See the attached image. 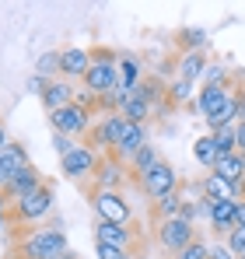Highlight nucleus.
<instances>
[{"label":"nucleus","instance_id":"nucleus-26","mask_svg":"<svg viewBox=\"0 0 245 259\" xmlns=\"http://www.w3.org/2000/svg\"><path fill=\"white\" fill-rule=\"evenodd\" d=\"M123 112V119L126 123H147L151 119V112H154V105H147L144 98H137V95H130V102L119 109Z\"/></svg>","mask_w":245,"mask_h":259},{"label":"nucleus","instance_id":"nucleus-36","mask_svg":"<svg viewBox=\"0 0 245 259\" xmlns=\"http://www.w3.org/2000/svg\"><path fill=\"white\" fill-rule=\"evenodd\" d=\"M74 147H77V140H74V137H63V133H53V151H56L60 158H67V154H70Z\"/></svg>","mask_w":245,"mask_h":259},{"label":"nucleus","instance_id":"nucleus-19","mask_svg":"<svg viewBox=\"0 0 245 259\" xmlns=\"http://www.w3.org/2000/svg\"><path fill=\"white\" fill-rule=\"evenodd\" d=\"M116 70H119V88H126V91H137V84L147 77V74H144V63H140L133 53H119Z\"/></svg>","mask_w":245,"mask_h":259},{"label":"nucleus","instance_id":"nucleus-46","mask_svg":"<svg viewBox=\"0 0 245 259\" xmlns=\"http://www.w3.org/2000/svg\"><path fill=\"white\" fill-rule=\"evenodd\" d=\"M56 259H77V252H70V249H67L63 256H56Z\"/></svg>","mask_w":245,"mask_h":259},{"label":"nucleus","instance_id":"nucleus-42","mask_svg":"<svg viewBox=\"0 0 245 259\" xmlns=\"http://www.w3.org/2000/svg\"><path fill=\"white\" fill-rule=\"evenodd\" d=\"M235 228H245V200L235 203Z\"/></svg>","mask_w":245,"mask_h":259},{"label":"nucleus","instance_id":"nucleus-18","mask_svg":"<svg viewBox=\"0 0 245 259\" xmlns=\"http://www.w3.org/2000/svg\"><path fill=\"white\" fill-rule=\"evenodd\" d=\"M74 95H77V88L70 81H63V77H56V81H49L46 95H42V109L46 112H60V109H67L74 102Z\"/></svg>","mask_w":245,"mask_h":259},{"label":"nucleus","instance_id":"nucleus-4","mask_svg":"<svg viewBox=\"0 0 245 259\" xmlns=\"http://www.w3.org/2000/svg\"><path fill=\"white\" fill-rule=\"evenodd\" d=\"M154 242L161 245L168 256H179L189 242H196V224H189L186 217H172L154 224Z\"/></svg>","mask_w":245,"mask_h":259},{"label":"nucleus","instance_id":"nucleus-21","mask_svg":"<svg viewBox=\"0 0 245 259\" xmlns=\"http://www.w3.org/2000/svg\"><path fill=\"white\" fill-rule=\"evenodd\" d=\"M214 175H221V179H228V182H245V161L242 154L235 151V154H221L217 161H214Z\"/></svg>","mask_w":245,"mask_h":259},{"label":"nucleus","instance_id":"nucleus-25","mask_svg":"<svg viewBox=\"0 0 245 259\" xmlns=\"http://www.w3.org/2000/svg\"><path fill=\"white\" fill-rule=\"evenodd\" d=\"M182 196H179V189L175 193H168V196H161L158 203H154V221H172V217H182Z\"/></svg>","mask_w":245,"mask_h":259},{"label":"nucleus","instance_id":"nucleus-34","mask_svg":"<svg viewBox=\"0 0 245 259\" xmlns=\"http://www.w3.org/2000/svg\"><path fill=\"white\" fill-rule=\"evenodd\" d=\"M175 259H210V245H207L203 238H196V242H189Z\"/></svg>","mask_w":245,"mask_h":259},{"label":"nucleus","instance_id":"nucleus-28","mask_svg":"<svg viewBox=\"0 0 245 259\" xmlns=\"http://www.w3.org/2000/svg\"><path fill=\"white\" fill-rule=\"evenodd\" d=\"M35 74H42L46 81H56L60 77V49H49L35 60Z\"/></svg>","mask_w":245,"mask_h":259},{"label":"nucleus","instance_id":"nucleus-35","mask_svg":"<svg viewBox=\"0 0 245 259\" xmlns=\"http://www.w3.org/2000/svg\"><path fill=\"white\" fill-rule=\"evenodd\" d=\"M224 245L231 249V256H235V259H242L245 256V228H231V235H228Z\"/></svg>","mask_w":245,"mask_h":259},{"label":"nucleus","instance_id":"nucleus-31","mask_svg":"<svg viewBox=\"0 0 245 259\" xmlns=\"http://www.w3.org/2000/svg\"><path fill=\"white\" fill-rule=\"evenodd\" d=\"M193 88H196V84L175 77V81L168 84V102H172V105H193Z\"/></svg>","mask_w":245,"mask_h":259},{"label":"nucleus","instance_id":"nucleus-41","mask_svg":"<svg viewBox=\"0 0 245 259\" xmlns=\"http://www.w3.org/2000/svg\"><path fill=\"white\" fill-rule=\"evenodd\" d=\"M210 259H235V256H231V249L224 242H217V245H210Z\"/></svg>","mask_w":245,"mask_h":259},{"label":"nucleus","instance_id":"nucleus-44","mask_svg":"<svg viewBox=\"0 0 245 259\" xmlns=\"http://www.w3.org/2000/svg\"><path fill=\"white\" fill-rule=\"evenodd\" d=\"M7 228V200H4V193H0V231Z\"/></svg>","mask_w":245,"mask_h":259},{"label":"nucleus","instance_id":"nucleus-2","mask_svg":"<svg viewBox=\"0 0 245 259\" xmlns=\"http://www.w3.org/2000/svg\"><path fill=\"white\" fill-rule=\"evenodd\" d=\"M116 60L119 56L112 49H91V67H88V74H84V81H81L84 91H91L95 98H102L105 91H112V88L119 84Z\"/></svg>","mask_w":245,"mask_h":259},{"label":"nucleus","instance_id":"nucleus-40","mask_svg":"<svg viewBox=\"0 0 245 259\" xmlns=\"http://www.w3.org/2000/svg\"><path fill=\"white\" fill-rule=\"evenodd\" d=\"M46 88H49V81H46V77H42V74H32V77H28V91H32V95H46Z\"/></svg>","mask_w":245,"mask_h":259},{"label":"nucleus","instance_id":"nucleus-29","mask_svg":"<svg viewBox=\"0 0 245 259\" xmlns=\"http://www.w3.org/2000/svg\"><path fill=\"white\" fill-rule=\"evenodd\" d=\"M0 151H4V154H7V161H11V165H14V168H18V172H21V168H28V165H32V158H28V147H25V144H21V140H7V144H4V147H0Z\"/></svg>","mask_w":245,"mask_h":259},{"label":"nucleus","instance_id":"nucleus-51","mask_svg":"<svg viewBox=\"0 0 245 259\" xmlns=\"http://www.w3.org/2000/svg\"><path fill=\"white\" fill-rule=\"evenodd\" d=\"M242 259H245V256H242Z\"/></svg>","mask_w":245,"mask_h":259},{"label":"nucleus","instance_id":"nucleus-9","mask_svg":"<svg viewBox=\"0 0 245 259\" xmlns=\"http://www.w3.org/2000/svg\"><path fill=\"white\" fill-rule=\"evenodd\" d=\"M98 165H102V154L95 147H88V144H77L67 158H60V172L67 179H88V175L95 179Z\"/></svg>","mask_w":245,"mask_h":259},{"label":"nucleus","instance_id":"nucleus-33","mask_svg":"<svg viewBox=\"0 0 245 259\" xmlns=\"http://www.w3.org/2000/svg\"><path fill=\"white\" fill-rule=\"evenodd\" d=\"M203 84H210V88H228V84H231L228 67H224V63H210V67H207V74H203Z\"/></svg>","mask_w":245,"mask_h":259},{"label":"nucleus","instance_id":"nucleus-45","mask_svg":"<svg viewBox=\"0 0 245 259\" xmlns=\"http://www.w3.org/2000/svg\"><path fill=\"white\" fill-rule=\"evenodd\" d=\"M7 140H11V137H7V126H4V119H0V147H4Z\"/></svg>","mask_w":245,"mask_h":259},{"label":"nucleus","instance_id":"nucleus-24","mask_svg":"<svg viewBox=\"0 0 245 259\" xmlns=\"http://www.w3.org/2000/svg\"><path fill=\"white\" fill-rule=\"evenodd\" d=\"M238 119H242V116H238V91H235V95L224 102V109H221L217 116L207 119V126H210V133H214V130H221V126H235Z\"/></svg>","mask_w":245,"mask_h":259},{"label":"nucleus","instance_id":"nucleus-1","mask_svg":"<svg viewBox=\"0 0 245 259\" xmlns=\"http://www.w3.org/2000/svg\"><path fill=\"white\" fill-rule=\"evenodd\" d=\"M70 245H67V231L63 228H53V224H46V228H32L25 238H21V245H18V252L25 259H56L63 256Z\"/></svg>","mask_w":245,"mask_h":259},{"label":"nucleus","instance_id":"nucleus-15","mask_svg":"<svg viewBox=\"0 0 245 259\" xmlns=\"http://www.w3.org/2000/svg\"><path fill=\"white\" fill-rule=\"evenodd\" d=\"M95 242H105V245H116L123 252H130V245H133V228H130V224L95 221Z\"/></svg>","mask_w":245,"mask_h":259},{"label":"nucleus","instance_id":"nucleus-47","mask_svg":"<svg viewBox=\"0 0 245 259\" xmlns=\"http://www.w3.org/2000/svg\"><path fill=\"white\" fill-rule=\"evenodd\" d=\"M133 259H154V256H147V252H140V256H133Z\"/></svg>","mask_w":245,"mask_h":259},{"label":"nucleus","instance_id":"nucleus-23","mask_svg":"<svg viewBox=\"0 0 245 259\" xmlns=\"http://www.w3.org/2000/svg\"><path fill=\"white\" fill-rule=\"evenodd\" d=\"M221 158V151H217V144H214V133H203V137H196V144H193V161L200 165V168H214V161Z\"/></svg>","mask_w":245,"mask_h":259},{"label":"nucleus","instance_id":"nucleus-10","mask_svg":"<svg viewBox=\"0 0 245 259\" xmlns=\"http://www.w3.org/2000/svg\"><path fill=\"white\" fill-rule=\"evenodd\" d=\"M88 67H91V49H81V46H67V49H60V77L63 81H84V74H88Z\"/></svg>","mask_w":245,"mask_h":259},{"label":"nucleus","instance_id":"nucleus-37","mask_svg":"<svg viewBox=\"0 0 245 259\" xmlns=\"http://www.w3.org/2000/svg\"><path fill=\"white\" fill-rule=\"evenodd\" d=\"M14 175H18V168H14V165H11V161H7V154H4V151H0V193H4V189H7V182H11V179H14Z\"/></svg>","mask_w":245,"mask_h":259},{"label":"nucleus","instance_id":"nucleus-14","mask_svg":"<svg viewBox=\"0 0 245 259\" xmlns=\"http://www.w3.org/2000/svg\"><path fill=\"white\" fill-rule=\"evenodd\" d=\"M147 147V123H130V130H126V137L119 140V147L112 151L116 158H119L123 165H130L140 151Z\"/></svg>","mask_w":245,"mask_h":259},{"label":"nucleus","instance_id":"nucleus-32","mask_svg":"<svg viewBox=\"0 0 245 259\" xmlns=\"http://www.w3.org/2000/svg\"><path fill=\"white\" fill-rule=\"evenodd\" d=\"M210 214H214V200H196V203H189V207H182V217L189 221V224H196V221H207L210 224Z\"/></svg>","mask_w":245,"mask_h":259},{"label":"nucleus","instance_id":"nucleus-13","mask_svg":"<svg viewBox=\"0 0 245 259\" xmlns=\"http://www.w3.org/2000/svg\"><path fill=\"white\" fill-rule=\"evenodd\" d=\"M39 186H46V182H42V172L35 168V165H28V168H21V172H18L14 179H11V182H7V189H4V200L18 203V200H25L28 193H35Z\"/></svg>","mask_w":245,"mask_h":259},{"label":"nucleus","instance_id":"nucleus-16","mask_svg":"<svg viewBox=\"0 0 245 259\" xmlns=\"http://www.w3.org/2000/svg\"><path fill=\"white\" fill-rule=\"evenodd\" d=\"M126 179V165L116 154H102V165L95 172V189H119Z\"/></svg>","mask_w":245,"mask_h":259},{"label":"nucleus","instance_id":"nucleus-27","mask_svg":"<svg viewBox=\"0 0 245 259\" xmlns=\"http://www.w3.org/2000/svg\"><path fill=\"white\" fill-rule=\"evenodd\" d=\"M158 161H161V154H158V147H151V144H147V147H144V151H140V154H137V158L130 161V172H133L137 179H140L144 172H151V168H154Z\"/></svg>","mask_w":245,"mask_h":259},{"label":"nucleus","instance_id":"nucleus-6","mask_svg":"<svg viewBox=\"0 0 245 259\" xmlns=\"http://www.w3.org/2000/svg\"><path fill=\"white\" fill-rule=\"evenodd\" d=\"M91 207H95L98 221H109V224H130V217H133L130 200L119 189H95L91 193Z\"/></svg>","mask_w":245,"mask_h":259},{"label":"nucleus","instance_id":"nucleus-38","mask_svg":"<svg viewBox=\"0 0 245 259\" xmlns=\"http://www.w3.org/2000/svg\"><path fill=\"white\" fill-rule=\"evenodd\" d=\"M95 256H98V259H123L126 252H123V249H116V245H105V242H95Z\"/></svg>","mask_w":245,"mask_h":259},{"label":"nucleus","instance_id":"nucleus-43","mask_svg":"<svg viewBox=\"0 0 245 259\" xmlns=\"http://www.w3.org/2000/svg\"><path fill=\"white\" fill-rule=\"evenodd\" d=\"M235 151H238V154L245 158V119L238 123V147H235Z\"/></svg>","mask_w":245,"mask_h":259},{"label":"nucleus","instance_id":"nucleus-8","mask_svg":"<svg viewBox=\"0 0 245 259\" xmlns=\"http://www.w3.org/2000/svg\"><path fill=\"white\" fill-rule=\"evenodd\" d=\"M49 210H53V189L39 186L35 193H28L25 200L14 203V221L18 224H39V221L49 217Z\"/></svg>","mask_w":245,"mask_h":259},{"label":"nucleus","instance_id":"nucleus-5","mask_svg":"<svg viewBox=\"0 0 245 259\" xmlns=\"http://www.w3.org/2000/svg\"><path fill=\"white\" fill-rule=\"evenodd\" d=\"M49 126H53V133H63V137L77 140V137H88V130L95 126V112H88L77 102H70L67 109L49 112Z\"/></svg>","mask_w":245,"mask_h":259},{"label":"nucleus","instance_id":"nucleus-7","mask_svg":"<svg viewBox=\"0 0 245 259\" xmlns=\"http://www.w3.org/2000/svg\"><path fill=\"white\" fill-rule=\"evenodd\" d=\"M179 186H182V182H179V172H175V168H172L165 158L158 161V165H154V168H151V172L140 175V189H144V196H147L151 203H158L161 196L175 193Z\"/></svg>","mask_w":245,"mask_h":259},{"label":"nucleus","instance_id":"nucleus-20","mask_svg":"<svg viewBox=\"0 0 245 259\" xmlns=\"http://www.w3.org/2000/svg\"><path fill=\"white\" fill-rule=\"evenodd\" d=\"M235 228V200H221L214 203V214H210V231L217 238H228Z\"/></svg>","mask_w":245,"mask_h":259},{"label":"nucleus","instance_id":"nucleus-22","mask_svg":"<svg viewBox=\"0 0 245 259\" xmlns=\"http://www.w3.org/2000/svg\"><path fill=\"white\" fill-rule=\"evenodd\" d=\"M207 39H210V35H207L203 28H196V25H186V28L175 32V46H179V53H203Z\"/></svg>","mask_w":245,"mask_h":259},{"label":"nucleus","instance_id":"nucleus-50","mask_svg":"<svg viewBox=\"0 0 245 259\" xmlns=\"http://www.w3.org/2000/svg\"><path fill=\"white\" fill-rule=\"evenodd\" d=\"M0 259H4V256H0Z\"/></svg>","mask_w":245,"mask_h":259},{"label":"nucleus","instance_id":"nucleus-3","mask_svg":"<svg viewBox=\"0 0 245 259\" xmlns=\"http://www.w3.org/2000/svg\"><path fill=\"white\" fill-rule=\"evenodd\" d=\"M126 130H130V123L123 119V112L98 116V119H95V126L88 130V147H95L98 154H102V151H105V154H112V151L119 147V140L126 137Z\"/></svg>","mask_w":245,"mask_h":259},{"label":"nucleus","instance_id":"nucleus-17","mask_svg":"<svg viewBox=\"0 0 245 259\" xmlns=\"http://www.w3.org/2000/svg\"><path fill=\"white\" fill-rule=\"evenodd\" d=\"M207 67H210L207 53H182L179 63H175V77H182V81H189V84H203Z\"/></svg>","mask_w":245,"mask_h":259},{"label":"nucleus","instance_id":"nucleus-30","mask_svg":"<svg viewBox=\"0 0 245 259\" xmlns=\"http://www.w3.org/2000/svg\"><path fill=\"white\" fill-rule=\"evenodd\" d=\"M214 144H217L221 154H235V147H238V123H235V126L214 130Z\"/></svg>","mask_w":245,"mask_h":259},{"label":"nucleus","instance_id":"nucleus-39","mask_svg":"<svg viewBox=\"0 0 245 259\" xmlns=\"http://www.w3.org/2000/svg\"><path fill=\"white\" fill-rule=\"evenodd\" d=\"M74 102H77V105H81V109H88V112H95V109H98V98H95V95H91V91H77V95H74Z\"/></svg>","mask_w":245,"mask_h":259},{"label":"nucleus","instance_id":"nucleus-49","mask_svg":"<svg viewBox=\"0 0 245 259\" xmlns=\"http://www.w3.org/2000/svg\"><path fill=\"white\" fill-rule=\"evenodd\" d=\"M123 259H133V256H130V252H126V256H123Z\"/></svg>","mask_w":245,"mask_h":259},{"label":"nucleus","instance_id":"nucleus-48","mask_svg":"<svg viewBox=\"0 0 245 259\" xmlns=\"http://www.w3.org/2000/svg\"><path fill=\"white\" fill-rule=\"evenodd\" d=\"M11 259H25V256H21V252H14V256H11Z\"/></svg>","mask_w":245,"mask_h":259},{"label":"nucleus","instance_id":"nucleus-11","mask_svg":"<svg viewBox=\"0 0 245 259\" xmlns=\"http://www.w3.org/2000/svg\"><path fill=\"white\" fill-rule=\"evenodd\" d=\"M235 95V88L228 84V88H210V84H200V95L193 98V112L196 116H203V119H210V116H217L221 109H224V102Z\"/></svg>","mask_w":245,"mask_h":259},{"label":"nucleus","instance_id":"nucleus-12","mask_svg":"<svg viewBox=\"0 0 245 259\" xmlns=\"http://www.w3.org/2000/svg\"><path fill=\"white\" fill-rule=\"evenodd\" d=\"M203 186V196L207 200H214V203H221V200H245V182H228V179H221V175L207 172V179L200 182Z\"/></svg>","mask_w":245,"mask_h":259}]
</instances>
